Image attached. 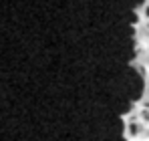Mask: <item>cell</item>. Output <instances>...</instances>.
I'll use <instances>...</instances> for the list:
<instances>
[{
	"mask_svg": "<svg viewBox=\"0 0 149 141\" xmlns=\"http://www.w3.org/2000/svg\"><path fill=\"white\" fill-rule=\"evenodd\" d=\"M143 14H145V18H147V20H149V4H147V6H145V10H143Z\"/></svg>",
	"mask_w": 149,
	"mask_h": 141,
	"instance_id": "obj_4",
	"label": "cell"
},
{
	"mask_svg": "<svg viewBox=\"0 0 149 141\" xmlns=\"http://www.w3.org/2000/svg\"><path fill=\"white\" fill-rule=\"evenodd\" d=\"M147 28H149V22H147Z\"/></svg>",
	"mask_w": 149,
	"mask_h": 141,
	"instance_id": "obj_5",
	"label": "cell"
},
{
	"mask_svg": "<svg viewBox=\"0 0 149 141\" xmlns=\"http://www.w3.org/2000/svg\"><path fill=\"white\" fill-rule=\"evenodd\" d=\"M143 109H149V95L143 99Z\"/></svg>",
	"mask_w": 149,
	"mask_h": 141,
	"instance_id": "obj_3",
	"label": "cell"
},
{
	"mask_svg": "<svg viewBox=\"0 0 149 141\" xmlns=\"http://www.w3.org/2000/svg\"><path fill=\"white\" fill-rule=\"evenodd\" d=\"M127 131H129L131 137H137V135H143L145 133V125L141 121H131L129 127H127Z\"/></svg>",
	"mask_w": 149,
	"mask_h": 141,
	"instance_id": "obj_1",
	"label": "cell"
},
{
	"mask_svg": "<svg viewBox=\"0 0 149 141\" xmlns=\"http://www.w3.org/2000/svg\"><path fill=\"white\" fill-rule=\"evenodd\" d=\"M139 119H141V123H143V125H149V109H141Z\"/></svg>",
	"mask_w": 149,
	"mask_h": 141,
	"instance_id": "obj_2",
	"label": "cell"
},
{
	"mask_svg": "<svg viewBox=\"0 0 149 141\" xmlns=\"http://www.w3.org/2000/svg\"><path fill=\"white\" fill-rule=\"evenodd\" d=\"M147 65H149V61H147Z\"/></svg>",
	"mask_w": 149,
	"mask_h": 141,
	"instance_id": "obj_6",
	"label": "cell"
}]
</instances>
